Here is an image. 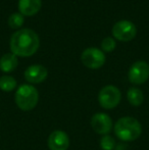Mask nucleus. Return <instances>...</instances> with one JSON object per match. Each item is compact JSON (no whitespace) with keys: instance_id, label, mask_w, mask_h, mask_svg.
I'll list each match as a JSON object with an SVG mask.
<instances>
[{"instance_id":"1","label":"nucleus","mask_w":149,"mask_h":150,"mask_svg":"<svg viewBox=\"0 0 149 150\" xmlns=\"http://www.w3.org/2000/svg\"><path fill=\"white\" fill-rule=\"evenodd\" d=\"M40 39L31 29L16 31L10 38V50L16 56H32L39 48Z\"/></svg>"},{"instance_id":"2","label":"nucleus","mask_w":149,"mask_h":150,"mask_svg":"<svg viewBox=\"0 0 149 150\" xmlns=\"http://www.w3.org/2000/svg\"><path fill=\"white\" fill-rule=\"evenodd\" d=\"M114 134L124 142H132L141 136L142 126L138 120L132 117H121L114 125Z\"/></svg>"},{"instance_id":"3","label":"nucleus","mask_w":149,"mask_h":150,"mask_svg":"<svg viewBox=\"0 0 149 150\" xmlns=\"http://www.w3.org/2000/svg\"><path fill=\"white\" fill-rule=\"evenodd\" d=\"M14 101L18 107L23 111L34 109L39 101V93L34 86L24 84L20 86L14 94Z\"/></svg>"},{"instance_id":"4","label":"nucleus","mask_w":149,"mask_h":150,"mask_svg":"<svg viewBox=\"0 0 149 150\" xmlns=\"http://www.w3.org/2000/svg\"><path fill=\"white\" fill-rule=\"evenodd\" d=\"M121 99V93L115 86L107 85L100 90L98 94V102L104 109H113L119 105Z\"/></svg>"},{"instance_id":"5","label":"nucleus","mask_w":149,"mask_h":150,"mask_svg":"<svg viewBox=\"0 0 149 150\" xmlns=\"http://www.w3.org/2000/svg\"><path fill=\"white\" fill-rule=\"evenodd\" d=\"M81 60L83 64L88 69H97L105 63V55L98 48L90 47L83 51L81 55Z\"/></svg>"},{"instance_id":"6","label":"nucleus","mask_w":149,"mask_h":150,"mask_svg":"<svg viewBox=\"0 0 149 150\" xmlns=\"http://www.w3.org/2000/svg\"><path fill=\"white\" fill-rule=\"evenodd\" d=\"M128 78L132 84H144L149 79V64L144 60L136 61L130 67Z\"/></svg>"},{"instance_id":"7","label":"nucleus","mask_w":149,"mask_h":150,"mask_svg":"<svg viewBox=\"0 0 149 150\" xmlns=\"http://www.w3.org/2000/svg\"><path fill=\"white\" fill-rule=\"evenodd\" d=\"M137 30H136L135 25L130 21H119L115 23L112 28V35L115 39L119 41L128 42L131 41L135 38Z\"/></svg>"},{"instance_id":"8","label":"nucleus","mask_w":149,"mask_h":150,"mask_svg":"<svg viewBox=\"0 0 149 150\" xmlns=\"http://www.w3.org/2000/svg\"><path fill=\"white\" fill-rule=\"evenodd\" d=\"M91 127L94 132L102 136H105L110 133L112 129V120L109 115L103 112H97L92 117Z\"/></svg>"},{"instance_id":"9","label":"nucleus","mask_w":149,"mask_h":150,"mask_svg":"<svg viewBox=\"0 0 149 150\" xmlns=\"http://www.w3.org/2000/svg\"><path fill=\"white\" fill-rule=\"evenodd\" d=\"M47 145L50 150H68L70 146L68 135L61 130L53 131L48 137Z\"/></svg>"},{"instance_id":"10","label":"nucleus","mask_w":149,"mask_h":150,"mask_svg":"<svg viewBox=\"0 0 149 150\" xmlns=\"http://www.w3.org/2000/svg\"><path fill=\"white\" fill-rule=\"evenodd\" d=\"M48 76V71L45 67L40 64L30 65L25 71V79L31 84H39L45 81Z\"/></svg>"},{"instance_id":"11","label":"nucleus","mask_w":149,"mask_h":150,"mask_svg":"<svg viewBox=\"0 0 149 150\" xmlns=\"http://www.w3.org/2000/svg\"><path fill=\"white\" fill-rule=\"evenodd\" d=\"M42 6L41 0H20L18 1V9L23 16H35Z\"/></svg>"},{"instance_id":"12","label":"nucleus","mask_w":149,"mask_h":150,"mask_svg":"<svg viewBox=\"0 0 149 150\" xmlns=\"http://www.w3.org/2000/svg\"><path fill=\"white\" fill-rule=\"evenodd\" d=\"M18 64V57L13 53H6L0 58V69L4 73L13 71L16 69Z\"/></svg>"},{"instance_id":"13","label":"nucleus","mask_w":149,"mask_h":150,"mask_svg":"<svg viewBox=\"0 0 149 150\" xmlns=\"http://www.w3.org/2000/svg\"><path fill=\"white\" fill-rule=\"evenodd\" d=\"M127 98L128 101L133 106H139L143 103L144 101V95L142 91L136 87L130 88L127 92Z\"/></svg>"},{"instance_id":"14","label":"nucleus","mask_w":149,"mask_h":150,"mask_svg":"<svg viewBox=\"0 0 149 150\" xmlns=\"http://www.w3.org/2000/svg\"><path fill=\"white\" fill-rule=\"evenodd\" d=\"M16 88V81L11 76H2L0 78V89L4 92H10Z\"/></svg>"},{"instance_id":"15","label":"nucleus","mask_w":149,"mask_h":150,"mask_svg":"<svg viewBox=\"0 0 149 150\" xmlns=\"http://www.w3.org/2000/svg\"><path fill=\"white\" fill-rule=\"evenodd\" d=\"M24 24V16L20 12H14L8 18V26L12 29H18Z\"/></svg>"},{"instance_id":"16","label":"nucleus","mask_w":149,"mask_h":150,"mask_svg":"<svg viewBox=\"0 0 149 150\" xmlns=\"http://www.w3.org/2000/svg\"><path fill=\"white\" fill-rule=\"evenodd\" d=\"M100 147L102 150H113L115 147V140L109 135H105L100 140Z\"/></svg>"},{"instance_id":"17","label":"nucleus","mask_w":149,"mask_h":150,"mask_svg":"<svg viewBox=\"0 0 149 150\" xmlns=\"http://www.w3.org/2000/svg\"><path fill=\"white\" fill-rule=\"evenodd\" d=\"M115 46H117V43H115L114 39L112 37H106L102 40L101 42V48L103 51L105 52H112L114 50Z\"/></svg>"}]
</instances>
